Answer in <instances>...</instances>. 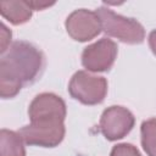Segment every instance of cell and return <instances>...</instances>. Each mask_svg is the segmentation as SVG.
<instances>
[{
	"instance_id": "6da1fadb",
	"label": "cell",
	"mask_w": 156,
	"mask_h": 156,
	"mask_svg": "<svg viewBox=\"0 0 156 156\" xmlns=\"http://www.w3.org/2000/svg\"><path fill=\"white\" fill-rule=\"evenodd\" d=\"M45 66L43 52L33 44L18 40L10 45L0 61V95L2 99L16 96L22 85L39 78Z\"/></svg>"
},
{
	"instance_id": "7a4b0ae2",
	"label": "cell",
	"mask_w": 156,
	"mask_h": 156,
	"mask_svg": "<svg viewBox=\"0 0 156 156\" xmlns=\"http://www.w3.org/2000/svg\"><path fill=\"white\" fill-rule=\"evenodd\" d=\"M101 23V30L108 37L127 44H140L144 41V27L134 18L121 16L108 7H99L96 11Z\"/></svg>"
},
{
	"instance_id": "3957f363",
	"label": "cell",
	"mask_w": 156,
	"mask_h": 156,
	"mask_svg": "<svg viewBox=\"0 0 156 156\" xmlns=\"http://www.w3.org/2000/svg\"><path fill=\"white\" fill-rule=\"evenodd\" d=\"M69 95L84 105H98L107 94V80L85 71L76 72L68 84Z\"/></svg>"
},
{
	"instance_id": "277c9868",
	"label": "cell",
	"mask_w": 156,
	"mask_h": 156,
	"mask_svg": "<svg viewBox=\"0 0 156 156\" xmlns=\"http://www.w3.org/2000/svg\"><path fill=\"white\" fill-rule=\"evenodd\" d=\"M66 104L56 94L41 93L37 95L28 108L30 123H55L66 118Z\"/></svg>"
},
{
	"instance_id": "5b68a950",
	"label": "cell",
	"mask_w": 156,
	"mask_h": 156,
	"mask_svg": "<svg viewBox=\"0 0 156 156\" xmlns=\"http://www.w3.org/2000/svg\"><path fill=\"white\" fill-rule=\"evenodd\" d=\"M134 123L135 118L128 108L123 106H110L100 117L99 129L107 140L115 141L124 138L133 129Z\"/></svg>"
},
{
	"instance_id": "8992f818",
	"label": "cell",
	"mask_w": 156,
	"mask_h": 156,
	"mask_svg": "<svg viewBox=\"0 0 156 156\" xmlns=\"http://www.w3.org/2000/svg\"><path fill=\"white\" fill-rule=\"evenodd\" d=\"M117 49V44L113 40L101 38L84 48L82 52V65L90 72H106L115 63Z\"/></svg>"
},
{
	"instance_id": "52a82bcc",
	"label": "cell",
	"mask_w": 156,
	"mask_h": 156,
	"mask_svg": "<svg viewBox=\"0 0 156 156\" xmlns=\"http://www.w3.org/2000/svg\"><path fill=\"white\" fill-rule=\"evenodd\" d=\"M65 132L66 129L63 122L29 123L18 130L26 144L43 147L57 146L63 140Z\"/></svg>"
},
{
	"instance_id": "ba28073f",
	"label": "cell",
	"mask_w": 156,
	"mask_h": 156,
	"mask_svg": "<svg viewBox=\"0 0 156 156\" xmlns=\"http://www.w3.org/2000/svg\"><path fill=\"white\" fill-rule=\"evenodd\" d=\"M68 35L77 41H88L94 39L101 32V23L96 12L79 9L73 11L65 22Z\"/></svg>"
},
{
	"instance_id": "9c48e42d",
	"label": "cell",
	"mask_w": 156,
	"mask_h": 156,
	"mask_svg": "<svg viewBox=\"0 0 156 156\" xmlns=\"http://www.w3.org/2000/svg\"><path fill=\"white\" fill-rule=\"evenodd\" d=\"M0 12L4 18H6L12 24H22L29 21L32 17L33 9L28 1L23 0H12V1H1Z\"/></svg>"
},
{
	"instance_id": "30bf717a",
	"label": "cell",
	"mask_w": 156,
	"mask_h": 156,
	"mask_svg": "<svg viewBox=\"0 0 156 156\" xmlns=\"http://www.w3.org/2000/svg\"><path fill=\"white\" fill-rule=\"evenodd\" d=\"M0 156H26L24 141L18 132L0 130Z\"/></svg>"
},
{
	"instance_id": "8fae6325",
	"label": "cell",
	"mask_w": 156,
	"mask_h": 156,
	"mask_svg": "<svg viewBox=\"0 0 156 156\" xmlns=\"http://www.w3.org/2000/svg\"><path fill=\"white\" fill-rule=\"evenodd\" d=\"M141 146L147 156H156V118L146 119L140 127Z\"/></svg>"
},
{
	"instance_id": "7c38bea8",
	"label": "cell",
	"mask_w": 156,
	"mask_h": 156,
	"mask_svg": "<svg viewBox=\"0 0 156 156\" xmlns=\"http://www.w3.org/2000/svg\"><path fill=\"white\" fill-rule=\"evenodd\" d=\"M110 156H141V154L134 145L128 143H122L112 147Z\"/></svg>"
},
{
	"instance_id": "4fadbf2b",
	"label": "cell",
	"mask_w": 156,
	"mask_h": 156,
	"mask_svg": "<svg viewBox=\"0 0 156 156\" xmlns=\"http://www.w3.org/2000/svg\"><path fill=\"white\" fill-rule=\"evenodd\" d=\"M11 30L4 24L1 23V32H0V52L1 55H4L7 49L10 48V41H11Z\"/></svg>"
},
{
	"instance_id": "5bb4252c",
	"label": "cell",
	"mask_w": 156,
	"mask_h": 156,
	"mask_svg": "<svg viewBox=\"0 0 156 156\" xmlns=\"http://www.w3.org/2000/svg\"><path fill=\"white\" fill-rule=\"evenodd\" d=\"M28 2L33 10H43V9H46V7L52 6L55 4V2H45V1H38V0H32Z\"/></svg>"
},
{
	"instance_id": "9a60e30c",
	"label": "cell",
	"mask_w": 156,
	"mask_h": 156,
	"mask_svg": "<svg viewBox=\"0 0 156 156\" xmlns=\"http://www.w3.org/2000/svg\"><path fill=\"white\" fill-rule=\"evenodd\" d=\"M149 46L154 52V55H156V29H154L149 34Z\"/></svg>"
}]
</instances>
